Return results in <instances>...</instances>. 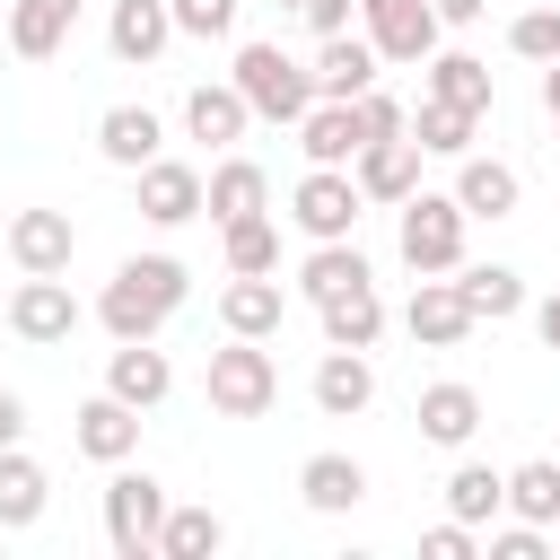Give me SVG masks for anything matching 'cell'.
I'll use <instances>...</instances> for the list:
<instances>
[{
  "mask_svg": "<svg viewBox=\"0 0 560 560\" xmlns=\"http://www.w3.org/2000/svg\"><path fill=\"white\" fill-rule=\"evenodd\" d=\"M192 298V271L175 262V254H131L114 280H105V298H96V324L114 332V341H158L166 332V315Z\"/></svg>",
  "mask_w": 560,
  "mask_h": 560,
  "instance_id": "6da1fadb",
  "label": "cell"
},
{
  "mask_svg": "<svg viewBox=\"0 0 560 560\" xmlns=\"http://www.w3.org/2000/svg\"><path fill=\"white\" fill-rule=\"evenodd\" d=\"M210 411L219 420H262L271 402H280V368H271V350L262 341H245V332H228V350H210Z\"/></svg>",
  "mask_w": 560,
  "mask_h": 560,
  "instance_id": "7a4b0ae2",
  "label": "cell"
},
{
  "mask_svg": "<svg viewBox=\"0 0 560 560\" xmlns=\"http://www.w3.org/2000/svg\"><path fill=\"white\" fill-rule=\"evenodd\" d=\"M228 79L245 88V105H254V122H298V114L315 105V70H306V61H289L280 44H245Z\"/></svg>",
  "mask_w": 560,
  "mask_h": 560,
  "instance_id": "3957f363",
  "label": "cell"
},
{
  "mask_svg": "<svg viewBox=\"0 0 560 560\" xmlns=\"http://www.w3.org/2000/svg\"><path fill=\"white\" fill-rule=\"evenodd\" d=\"M464 228H472V210H464L455 192H411V201H402V262H411L420 280L455 271V262H464Z\"/></svg>",
  "mask_w": 560,
  "mask_h": 560,
  "instance_id": "277c9868",
  "label": "cell"
},
{
  "mask_svg": "<svg viewBox=\"0 0 560 560\" xmlns=\"http://www.w3.org/2000/svg\"><path fill=\"white\" fill-rule=\"evenodd\" d=\"M158 525H166V490H158V472L114 464V481H105V542H114L122 560H149V551H158Z\"/></svg>",
  "mask_w": 560,
  "mask_h": 560,
  "instance_id": "5b68a950",
  "label": "cell"
},
{
  "mask_svg": "<svg viewBox=\"0 0 560 560\" xmlns=\"http://www.w3.org/2000/svg\"><path fill=\"white\" fill-rule=\"evenodd\" d=\"M359 210H368V192H359V175H350V166H306V175H298V192H289V219H298L315 245L350 236V228H359Z\"/></svg>",
  "mask_w": 560,
  "mask_h": 560,
  "instance_id": "8992f818",
  "label": "cell"
},
{
  "mask_svg": "<svg viewBox=\"0 0 560 560\" xmlns=\"http://www.w3.org/2000/svg\"><path fill=\"white\" fill-rule=\"evenodd\" d=\"M9 332L35 341V350H61V341L79 332V298L61 289V271H18V289H9Z\"/></svg>",
  "mask_w": 560,
  "mask_h": 560,
  "instance_id": "52a82bcc",
  "label": "cell"
},
{
  "mask_svg": "<svg viewBox=\"0 0 560 560\" xmlns=\"http://www.w3.org/2000/svg\"><path fill=\"white\" fill-rule=\"evenodd\" d=\"M359 26H368V44H376L385 61H429L438 35H446L438 0H359Z\"/></svg>",
  "mask_w": 560,
  "mask_h": 560,
  "instance_id": "ba28073f",
  "label": "cell"
},
{
  "mask_svg": "<svg viewBox=\"0 0 560 560\" xmlns=\"http://www.w3.org/2000/svg\"><path fill=\"white\" fill-rule=\"evenodd\" d=\"M70 446H79L88 464H131V455H140V411H131L122 394H88V402L70 411Z\"/></svg>",
  "mask_w": 560,
  "mask_h": 560,
  "instance_id": "9c48e42d",
  "label": "cell"
},
{
  "mask_svg": "<svg viewBox=\"0 0 560 560\" xmlns=\"http://www.w3.org/2000/svg\"><path fill=\"white\" fill-rule=\"evenodd\" d=\"M306 70H315V96H341V105H350V96H368V88H376L385 52H376L368 35H350V26H341V35H315V61H306Z\"/></svg>",
  "mask_w": 560,
  "mask_h": 560,
  "instance_id": "30bf717a",
  "label": "cell"
},
{
  "mask_svg": "<svg viewBox=\"0 0 560 560\" xmlns=\"http://www.w3.org/2000/svg\"><path fill=\"white\" fill-rule=\"evenodd\" d=\"M420 158H429V149H420L411 131H402V140H368V149L350 158V175H359V192H368V201L402 210V201L420 192Z\"/></svg>",
  "mask_w": 560,
  "mask_h": 560,
  "instance_id": "8fae6325",
  "label": "cell"
},
{
  "mask_svg": "<svg viewBox=\"0 0 560 560\" xmlns=\"http://www.w3.org/2000/svg\"><path fill=\"white\" fill-rule=\"evenodd\" d=\"M201 201H210V184L184 158H149L140 166V219L149 228H184V219H201Z\"/></svg>",
  "mask_w": 560,
  "mask_h": 560,
  "instance_id": "7c38bea8",
  "label": "cell"
},
{
  "mask_svg": "<svg viewBox=\"0 0 560 560\" xmlns=\"http://www.w3.org/2000/svg\"><path fill=\"white\" fill-rule=\"evenodd\" d=\"M280 315H289L280 271H236V280L219 289V324H228V332H245V341H271V332H280Z\"/></svg>",
  "mask_w": 560,
  "mask_h": 560,
  "instance_id": "4fadbf2b",
  "label": "cell"
},
{
  "mask_svg": "<svg viewBox=\"0 0 560 560\" xmlns=\"http://www.w3.org/2000/svg\"><path fill=\"white\" fill-rule=\"evenodd\" d=\"M402 332L420 341V350H455L464 332H472V306H464V289L438 271V280H420L411 289V306H402Z\"/></svg>",
  "mask_w": 560,
  "mask_h": 560,
  "instance_id": "5bb4252c",
  "label": "cell"
},
{
  "mask_svg": "<svg viewBox=\"0 0 560 560\" xmlns=\"http://www.w3.org/2000/svg\"><path fill=\"white\" fill-rule=\"evenodd\" d=\"M298 149H306V166H350V158L368 149V131H359V105H341V96H315V105L298 114Z\"/></svg>",
  "mask_w": 560,
  "mask_h": 560,
  "instance_id": "9a60e30c",
  "label": "cell"
},
{
  "mask_svg": "<svg viewBox=\"0 0 560 560\" xmlns=\"http://www.w3.org/2000/svg\"><path fill=\"white\" fill-rule=\"evenodd\" d=\"M70 254H79L70 210H18L9 219V262L18 271H70Z\"/></svg>",
  "mask_w": 560,
  "mask_h": 560,
  "instance_id": "2e32d148",
  "label": "cell"
},
{
  "mask_svg": "<svg viewBox=\"0 0 560 560\" xmlns=\"http://www.w3.org/2000/svg\"><path fill=\"white\" fill-rule=\"evenodd\" d=\"M105 394H122L131 411H158V402L175 394L166 350H158V341H114V359H105Z\"/></svg>",
  "mask_w": 560,
  "mask_h": 560,
  "instance_id": "e0dca14e",
  "label": "cell"
},
{
  "mask_svg": "<svg viewBox=\"0 0 560 560\" xmlns=\"http://www.w3.org/2000/svg\"><path fill=\"white\" fill-rule=\"evenodd\" d=\"M306 394H315V411H324V420H359V411L376 402V368H368V350H324Z\"/></svg>",
  "mask_w": 560,
  "mask_h": 560,
  "instance_id": "ac0fdd59",
  "label": "cell"
},
{
  "mask_svg": "<svg viewBox=\"0 0 560 560\" xmlns=\"http://www.w3.org/2000/svg\"><path fill=\"white\" fill-rule=\"evenodd\" d=\"M298 499H306L315 516H350V508L368 499V464H359V455H341V446H324V455H306V464H298Z\"/></svg>",
  "mask_w": 560,
  "mask_h": 560,
  "instance_id": "d6986e66",
  "label": "cell"
},
{
  "mask_svg": "<svg viewBox=\"0 0 560 560\" xmlns=\"http://www.w3.org/2000/svg\"><path fill=\"white\" fill-rule=\"evenodd\" d=\"M105 44H114V61L149 70V61L175 44V9H166V0H114V18H105Z\"/></svg>",
  "mask_w": 560,
  "mask_h": 560,
  "instance_id": "ffe728a7",
  "label": "cell"
},
{
  "mask_svg": "<svg viewBox=\"0 0 560 560\" xmlns=\"http://www.w3.org/2000/svg\"><path fill=\"white\" fill-rule=\"evenodd\" d=\"M96 149H105V166L140 175V166L166 149V122H158L149 105H105V114H96Z\"/></svg>",
  "mask_w": 560,
  "mask_h": 560,
  "instance_id": "44dd1931",
  "label": "cell"
},
{
  "mask_svg": "<svg viewBox=\"0 0 560 560\" xmlns=\"http://www.w3.org/2000/svg\"><path fill=\"white\" fill-rule=\"evenodd\" d=\"M315 315H324V350H376V332H385V298H376V280L332 289Z\"/></svg>",
  "mask_w": 560,
  "mask_h": 560,
  "instance_id": "7402d4cb",
  "label": "cell"
},
{
  "mask_svg": "<svg viewBox=\"0 0 560 560\" xmlns=\"http://www.w3.org/2000/svg\"><path fill=\"white\" fill-rule=\"evenodd\" d=\"M79 26V0H9V52L18 61H52Z\"/></svg>",
  "mask_w": 560,
  "mask_h": 560,
  "instance_id": "603a6c76",
  "label": "cell"
},
{
  "mask_svg": "<svg viewBox=\"0 0 560 560\" xmlns=\"http://www.w3.org/2000/svg\"><path fill=\"white\" fill-rule=\"evenodd\" d=\"M245 122H254V105H245V88H236V79H228V88H210V79H201V88L184 96V131H192V140H210V149L245 140Z\"/></svg>",
  "mask_w": 560,
  "mask_h": 560,
  "instance_id": "cb8c5ba5",
  "label": "cell"
},
{
  "mask_svg": "<svg viewBox=\"0 0 560 560\" xmlns=\"http://www.w3.org/2000/svg\"><path fill=\"white\" fill-rule=\"evenodd\" d=\"M455 201H464L472 219H508V210L525 201V184H516L508 158H455Z\"/></svg>",
  "mask_w": 560,
  "mask_h": 560,
  "instance_id": "d4e9b609",
  "label": "cell"
},
{
  "mask_svg": "<svg viewBox=\"0 0 560 560\" xmlns=\"http://www.w3.org/2000/svg\"><path fill=\"white\" fill-rule=\"evenodd\" d=\"M44 508H52V481H44V464H35L26 446H0V525H9V534H26Z\"/></svg>",
  "mask_w": 560,
  "mask_h": 560,
  "instance_id": "484cf974",
  "label": "cell"
},
{
  "mask_svg": "<svg viewBox=\"0 0 560 560\" xmlns=\"http://www.w3.org/2000/svg\"><path fill=\"white\" fill-rule=\"evenodd\" d=\"M455 289H464L472 324H508V315H525V280H516L508 262H455Z\"/></svg>",
  "mask_w": 560,
  "mask_h": 560,
  "instance_id": "4316f807",
  "label": "cell"
},
{
  "mask_svg": "<svg viewBox=\"0 0 560 560\" xmlns=\"http://www.w3.org/2000/svg\"><path fill=\"white\" fill-rule=\"evenodd\" d=\"M472 429H481V394H472V385L446 376V385L420 394V438H429V446H472Z\"/></svg>",
  "mask_w": 560,
  "mask_h": 560,
  "instance_id": "83f0119b",
  "label": "cell"
},
{
  "mask_svg": "<svg viewBox=\"0 0 560 560\" xmlns=\"http://www.w3.org/2000/svg\"><path fill=\"white\" fill-rule=\"evenodd\" d=\"M472 131H481V114L472 105H446V96H420V114H411V140L429 158H472Z\"/></svg>",
  "mask_w": 560,
  "mask_h": 560,
  "instance_id": "f1b7e54d",
  "label": "cell"
},
{
  "mask_svg": "<svg viewBox=\"0 0 560 560\" xmlns=\"http://www.w3.org/2000/svg\"><path fill=\"white\" fill-rule=\"evenodd\" d=\"M350 280H376V271H368V254H359L350 236H332V245H315V254L298 262V298H306V306H324V298H332V289H350Z\"/></svg>",
  "mask_w": 560,
  "mask_h": 560,
  "instance_id": "f546056e",
  "label": "cell"
},
{
  "mask_svg": "<svg viewBox=\"0 0 560 560\" xmlns=\"http://www.w3.org/2000/svg\"><path fill=\"white\" fill-rule=\"evenodd\" d=\"M429 70V96H446V105H472V114H490V61H472V52H429L420 61Z\"/></svg>",
  "mask_w": 560,
  "mask_h": 560,
  "instance_id": "4dcf8cb0",
  "label": "cell"
},
{
  "mask_svg": "<svg viewBox=\"0 0 560 560\" xmlns=\"http://www.w3.org/2000/svg\"><path fill=\"white\" fill-rule=\"evenodd\" d=\"M508 516L525 525H560V455H534L508 472Z\"/></svg>",
  "mask_w": 560,
  "mask_h": 560,
  "instance_id": "1f68e13d",
  "label": "cell"
},
{
  "mask_svg": "<svg viewBox=\"0 0 560 560\" xmlns=\"http://www.w3.org/2000/svg\"><path fill=\"white\" fill-rule=\"evenodd\" d=\"M262 201H271V175H262L254 158H228V166L210 175V201H201V210L228 228V219H245V210H262Z\"/></svg>",
  "mask_w": 560,
  "mask_h": 560,
  "instance_id": "d6a6232c",
  "label": "cell"
},
{
  "mask_svg": "<svg viewBox=\"0 0 560 560\" xmlns=\"http://www.w3.org/2000/svg\"><path fill=\"white\" fill-rule=\"evenodd\" d=\"M499 508H508V472H490V464H455V472H446V516L490 525Z\"/></svg>",
  "mask_w": 560,
  "mask_h": 560,
  "instance_id": "836d02e7",
  "label": "cell"
},
{
  "mask_svg": "<svg viewBox=\"0 0 560 560\" xmlns=\"http://www.w3.org/2000/svg\"><path fill=\"white\" fill-rule=\"evenodd\" d=\"M219 542H228L219 508H166V525H158V560H210Z\"/></svg>",
  "mask_w": 560,
  "mask_h": 560,
  "instance_id": "e575fe53",
  "label": "cell"
},
{
  "mask_svg": "<svg viewBox=\"0 0 560 560\" xmlns=\"http://www.w3.org/2000/svg\"><path fill=\"white\" fill-rule=\"evenodd\" d=\"M219 236H228V271H280V228H271V210H245V219H228Z\"/></svg>",
  "mask_w": 560,
  "mask_h": 560,
  "instance_id": "d590c367",
  "label": "cell"
},
{
  "mask_svg": "<svg viewBox=\"0 0 560 560\" xmlns=\"http://www.w3.org/2000/svg\"><path fill=\"white\" fill-rule=\"evenodd\" d=\"M508 52H516V61H560V0L508 18Z\"/></svg>",
  "mask_w": 560,
  "mask_h": 560,
  "instance_id": "8d00e7d4",
  "label": "cell"
},
{
  "mask_svg": "<svg viewBox=\"0 0 560 560\" xmlns=\"http://www.w3.org/2000/svg\"><path fill=\"white\" fill-rule=\"evenodd\" d=\"M166 9H175V35L219 44V35H236V9H245V0H166Z\"/></svg>",
  "mask_w": 560,
  "mask_h": 560,
  "instance_id": "74e56055",
  "label": "cell"
},
{
  "mask_svg": "<svg viewBox=\"0 0 560 560\" xmlns=\"http://www.w3.org/2000/svg\"><path fill=\"white\" fill-rule=\"evenodd\" d=\"M350 105H359V131H368V140H402V131H411V114H402L385 88H368V96H350Z\"/></svg>",
  "mask_w": 560,
  "mask_h": 560,
  "instance_id": "f35d334b",
  "label": "cell"
},
{
  "mask_svg": "<svg viewBox=\"0 0 560 560\" xmlns=\"http://www.w3.org/2000/svg\"><path fill=\"white\" fill-rule=\"evenodd\" d=\"M472 551H481V542H472V525H464V516H446V525H429V534H420V560H472Z\"/></svg>",
  "mask_w": 560,
  "mask_h": 560,
  "instance_id": "ab89813d",
  "label": "cell"
},
{
  "mask_svg": "<svg viewBox=\"0 0 560 560\" xmlns=\"http://www.w3.org/2000/svg\"><path fill=\"white\" fill-rule=\"evenodd\" d=\"M490 560H542V525H490Z\"/></svg>",
  "mask_w": 560,
  "mask_h": 560,
  "instance_id": "60d3db41",
  "label": "cell"
},
{
  "mask_svg": "<svg viewBox=\"0 0 560 560\" xmlns=\"http://www.w3.org/2000/svg\"><path fill=\"white\" fill-rule=\"evenodd\" d=\"M350 9H359V0H289V18H298L306 35H341V26H350Z\"/></svg>",
  "mask_w": 560,
  "mask_h": 560,
  "instance_id": "b9f144b4",
  "label": "cell"
},
{
  "mask_svg": "<svg viewBox=\"0 0 560 560\" xmlns=\"http://www.w3.org/2000/svg\"><path fill=\"white\" fill-rule=\"evenodd\" d=\"M18 438H26V402L0 385V446H18Z\"/></svg>",
  "mask_w": 560,
  "mask_h": 560,
  "instance_id": "7bdbcfd3",
  "label": "cell"
},
{
  "mask_svg": "<svg viewBox=\"0 0 560 560\" xmlns=\"http://www.w3.org/2000/svg\"><path fill=\"white\" fill-rule=\"evenodd\" d=\"M534 332H542V350H560V289L534 306Z\"/></svg>",
  "mask_w": 560,
  "mask_h": 560,
  "instance_id": "ee69618b",
  "label": "cell"
},
{
  "mask_svg": "<svg viewBox=\"0 0 560 560\" xmlns=\"http://www.w3.org/2000/svg\"><path fill=\"white\" fill-rule=\"evenodd\" d=\"M438 18L446 26H472V18H490V0H438Z\"/></svg>",
  "mask_w": 560,
  "mask_h": 560,
  "instance_id": "f6af8a7d",
  "label": "cell"
},
{
  "mask_svg": "<svg viewBox=\"0 0 560 560\" xmlns=\"http://www.w3.org/2000/svg\"><path fill=\"white\" fill-rule=\"evenodd\" d=\"M542 114H560V61H542Z\"/></svg>",
  "mask_w": 560,
  "mask_h": 560,
  "instance_id": "bcb514c9",
  "label": "cell"
},
{
  "mask_svg": "<svg viewBox=\"0 0 560 560\" xmlns=\"http://www.w3.org/2000/svg\"><path fill=\"white\" fill-rule=\"evenodd\" d=\"M0 332H9V306H0Z\"/></svg>",
  "mask_w": 560,
  "mask_h": 560,
  "instance_id": "7dc6e473",
  "label": "cell"
},
{
  "mask_svg": "<svg viewBox=\"0 0 560 560\" xmlns=\"http://www.w3.org/2000/svg\"><path fill=\"white\" fill-rule=\"evenodd\" d=\"M551 122H560V114H551Z\"/></svg>",
  "mask_w": 560,
  "mask_h": 560,
  "instance_id": "c3c4849f",
  "label": "cell"
}]
</instances>
